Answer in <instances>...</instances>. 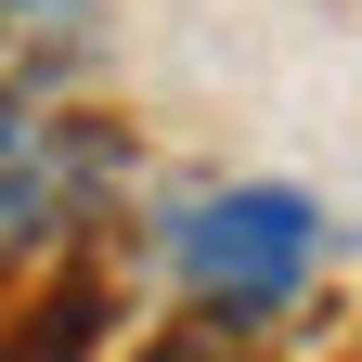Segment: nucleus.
<instances>
[{
	"label": "nucleus",
	"instance_id": "nucleus-1",
	"mask_svg": "<svg viewBox=\"0 0 362 362\" xmlns=\"http://www.w3.org/2000/svg\"><path fill=\"white\" fill-rule=\"evenodd\" d=\"M156 272L181 298L233 310V324L298 310V285L324 272V207H310L298 181H220V194H194V207L156 220Z\"/></svg>",
	"mask_w": 362,
	"mask_h": 362
},
{
	"label": "nucleus",
	"instance_id": "nucleus-2",
	"mask_svg": "<svg viewBox=\"0 0 362 362\" xmlns=\"http://www.w3.org/2000/svg\"><path fill=\"white\" fill-rule=\"evenodd\" d=\"M117 181H129L117 117L65 104V90H0V272L65 259L117 207Z\"/></svg>",
	"mask_w": 362,
	"mask_h": 362
},
{
	"label": "nucleus",
	"instance_id": "nucleus-4",
	"mask_svg": "<svg viewBox=\"0 0 362 362\" xmlns=\"http://www.w3.org/2000/svg\"><path fill=\"white\" fill-rule=\"evenodd\" d=\"M90 52V0H0V90H52Z\"/></svg>",
	"mask_w": 362,
	"mask_h": 362
},
{
	"label": "nucleus",
	"instance_id": "nucleus-5",
	"mask_svg": "<svg viewBox=\"0 0 362 362\" xmlns=\"http://www.w3.org/2000/svg\"><path fill=\"white\" fill-rule=\"evenodd\" d=\"M156 362H246L233 337H181V349H156Z\"/></svg>",
	"mask_w": 362,
	"mask_h": 362
},
{
	"label": "nucleus",
	"instance_id": "nucleus-3",
	"mask_svg": "<svg viewBox=\"0 0 362 362\" xmlns=\"http://www.w3.org/2000/svg\"><path fill=\"white\" fill-rule=\"evenodd\" d=\"M117 324V298H104V272H65L52 298H26L13 324H0V362H90Z\"/></svg>",
	"mask_w": 362,
	"mask_h": 362
}]
</instances>
